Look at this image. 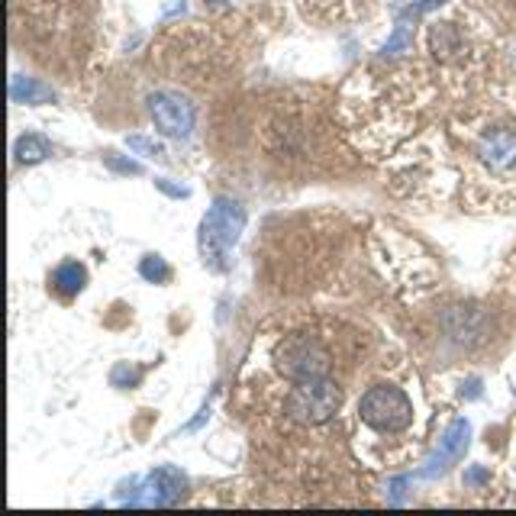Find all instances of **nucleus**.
Masks as SVG:
<instances>
[{
  "instance_id": "f03ea898",
  "label": "nucleus",
  "mask_w": 516,
  "mask_h": 516,
  "mask_svg": "<svg viewBox=\"0 0 516 516\" xmlns=\"http://www.w3.org/2000/svg\"><path fill=\"white\" fill-rule=\"evenodd\" d=\"M342 403V391L330 378H313V381H297V387L287 394V417L303 426H320Z\"/></svg>"
},
{
  "instance_id": "ddd939ff",
  "label": "nucleus",
  "mask_w": 516,
  "mask_h": 516,
  "mask_svg": "<svg viewBox=\"0 0 516 516\" xmlns=\"http://www.w3.org/2000/svg\"><path fill=\"white\" fill-rule=\"evenodd\" d=\"M445 0H391V17H410V20H419L423 13L429 10L442 7Z\"/></svg>"
},
{
  "instance_id": "4468645a",
  "label": "nucleus",
  "mask_w": 516,
  "mask_h": 516,
  "mask_svg": "<svg viewBox=\"0 0 516 516\" xmlns=\"http://www.w3.org/2000/svg\"><path fill=\"white\" fill-rule=\"evenodd\" d=\"M139 275L145 278V281H155V285H161V281H168L171 268L165 265V258L159 255H145L143 265H139Z\"/></svg>"
},
{
  "instance_id": "f8f14e48",
  "label": "nucleus",
  "mask_w": 516,
  "mask_h": 516,
  "mask_svg": "<svg viewBox=\"0 0 516 516\" xmlns=\"http://www.w3.org/2000/svg\"><path fill=\"white\" fill-rule=\"evenodd\" d=\"M397 23V29H394V36L387 39V45L381 49V55H387V59H394V55H403L413 45V33H417V20L410 17H397L394 20Z\"/></svg>"
},
{
  "instance_id": "dca6fc26",
  "label": "nucleus",
  "mask_w": 516,
  "mask_h": 516,
  "mask_svg": "<svg viewBox=\"0 0 516 516\" xmlns=\"http://www.w3.org/2000/svg\"><path fill=\"white\" fill-rule=\"evenodd\" d=\"M110 168H120V171H129V175H139L143 171V165H136V161H116L113 155H110Z\"/></svg>"
},
{
  "instance_id": "1a4fd4ad",
  "label": "nucleus",
  "mask_w": 516,
  "mask_h": 516,
  "mask_svg": "<svg viewBox=\"0 0 516 516\" xmlns=\"http://www.w3.org/2000/svg\"><path fill=\"white\" fill-rule=\"evenodd\" d=\"M10 98L17 100V104H52L55 94L52 88H45L43 81L13 74V81H10Z\"/></svg>"
},
{
  "instance_id": "2eb2a0df",
  "label": "nucleus",
  "mask_w": 516,
  "mask_h": 516,
  "mask_svg": "<svg viewBox=\"0 0 516 516\" xmlns=\"http://www.w3.org/2000/svg\"><path fill=\"white\" fill-rule=\"evenodd\" d=\"M129 149L145 152V155H152V159H165V149H161L159 143H152V139H145V136H133V139H129Z\"/></svg>"
},
{
  "instance_id": "423d86ee",
  "label": "nucleus",
  "mask_w": 516,
  "mask_h": 516,
  "mask_svg": "<svg viewBox=\"0 0 516 516\" xmlns=\"http://www.w3.org/2000/svg\"><path fill=\"white\" fill-rule=\"evenodd\" d=\"M184 488H187L184 474L175 472V468H159V472H152L145 478V484L139 488L133 504H139V507H171V504H178L184 497Z\"/></svg>"
},
{
  "instance_id": "9b49d317",
  "label": "nucleus",
  "mask_w": 516,
  "mask_h": 516,
  "mask_svg": "<svg viewBox=\"0 0 516 516\" xmlns=\"http://www.w3.org/2000/svg\"><path fill=\"white\" fill-rule=\"evenodd\" d=\"M13 155H17V161H23V165H36V161L49 159L52 155V145H49V139L45 136H20L17 139V149H13Z\"/></svg>"
},
{
  "instance_id": "0eeeda50",
  "label": "nucleus",
  "mask_w": 516,
  "mask_h": 516,
  "mask_svg": "<svg viewBox=\"0 0 516 516\" xmlns=\"http://www.w3.org/2000/svg\"><path fill=\"white\" fill-rule=\"evenodd\" d=\"M468 436H472V426L468 419H455L452 426L445 429V436L439 439V449L429 455L426 468H419V478H433V474H442L449 465H455L468 449Z\"/></svg>"
},
{
  "instance_id": "9d476101",
  "label": "nucleus",
  "mask_w": 516,
  "mask_h": 516,
  "mask_svg": "<svg viewBox=\"0 0 516 516\" xmlns=\"http://www.w3.org/2000/svg\"><path fill=\"white\" fill-rule=\"evenodd\" d=\"M52 285H55V291H59V294L74 297L81 287L88 285V271H84V265H78V262H65V265L55 268Z\"/></svg>"
},
{
  "instance_id": "6e6552de",
  "label": "nucleus",
  "mask_w": 516,
  "mask_h": 516,
  "mask_svg": "<svg viewBox=\"0 0 516 516\" xmlns=\"http://www.w3.org/2000/svg\"><path fill=\"white\" fill-rule=\"evenodd\" d=\"M481 159L494 171H507L516 165V133L513 129H494L481 143Z\"/></svg>"
},
{
  "instance_id": "f3484780",
  "label": "nucleus",
  "mask_w": 516,
  "mask_h": 516,
  "mask_svg": "<svg viewBox=\"0 0 516 516\" xmlns=\"http://www.w3.org/2000/svg\"><path fill=\"white\" fill-rule=\"evenodd\" d=\"M484 478H488V472H484V468H474V472L465 474V481H468V484H478V481H484Z\"/></svg>"
},
{
  "instance_id": "7ed1b4c3",
  "label": "nucleus",
  "mask_w": 516,
  "mask_h": 516,
  "mask_svg": "<svg viewBox=\"0 0 516 516\" xmlns=\"http://www.w3.org/2000/svg\"><path fill=\"white\" fill-rule=\"evenodd\" d=\"M275 365L287 381H313L330 374V352L323 348L320 339L291 336L275 348Z\"/></svg>"
},
{
  "instance_id": "20e7f679",
  "label": "nucleus",
  "mask_w": 516,
  "mask_h": 516,
  "mask_svg": "<svg viewBox=\"0 0 516 516\" xmlns=\"http://www.w3.org/2000/svg\"><path fill=\"white\" fill-rule=\"evenodd\" d=\"M362 419L368 426H374L378 433H401L410 426L413 419V403L407 401V394L401 387H387V384H378L362 397V407H358Z\"/></svg>"
},
{
  "instance_id": "f257e3e1",
  "label": "nucleus",
  "mask_w": 516,
  "mask_h": 516,
  "mask_svg": "<svg viewBox=\"0 0 516 516\" xmlns=\"http://www.w3.org/2000/svg\"><path fill=\"white\" fill-rule=\"evenodd\" d=\"M242 226H246V207L230 197H216L200 223V239H197L207 268L226 271V252L239 242Z\"/></svg>"
},
{
  "instance_id": "a211bd4d",
  "label": "nucleus",
  "mask_w": 516,
  "mask_h": 516,
  "mask_svg": "<svg viewBox=\"0 0 516 516\" xmlns=\"http://www.w3.org/2000/svg\"><path fill=\"white\" fill-rule=\"evenodd\" d=\"M207 4H214V7H230V4H236V0H207Z\"/></svg>"
},
{
  "instance_id": "39448f33",
  "label": "nucleus",
  "mask_w": 516,
  "mask_h": 516,
  "mask_svg": "<svg viewBox=\"0 0 516 516\" xmlns=\"http://www.w3.org/2000/svg\"><path fill=\"white\" fill-rule=\"evenodd\" d=\"M149 113L159 126V133L175 136V139H184L191 129H194V104L181 94H171V90H159L149 98Z\"/></svg>"
}]
</instances>
